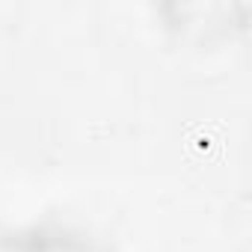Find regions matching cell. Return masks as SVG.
<instances>
[{"label": "cell", "mask_w": 252, "mask_h": 252, "mask_svg": "<svg viewBox=\"0 0 252 252\" xmlns=\"http://www.w3.org/2000/svg\"><path fill=\"white\" fill-rule=\"evenodd\" d=\"M18 252H92V246L86 240H80V234H65V231H36L33 237L21 240Z\"/></svg>", "instance_id": "6da1fadb"}]
</instances>
